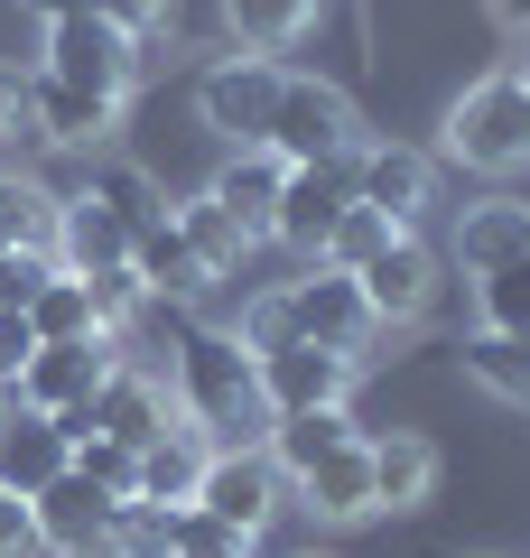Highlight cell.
Masks as SVG:
<instances>
[{"mask_svg": "<svg viewBox=\"0 0 530 558\" xmlns=\"http://www.w3.org/2000/svg\"><path fill=\"white\" fill-rule=\"evenodd\" d=\"M456 270L466 279H493V270H511V260H530V205L521 196H474L466 215H456Z\"/></svg>", "mask_w": 530, "mask_h": 558, "instance_id": "9a60e30c", "label": "cell"}, {"mask_svg": "<svg viewBox=\"0 0 530 558\" xmlns=\"http://www.w3.org/2000/svg\"><path fill=\"white\" fill-rule=\"evenodd\" d=\"M205 196L224 205V215L242 223L252 242H270V205H279V159L270 149H224V168H215V186Z\"/></svg>", "mask_w": 530, "mask_h": 558, "instance_id": "603a6c76", "label": "cell"}, {"mask_svg": "<svg viewBox=\"0 0 530 558\" xmlns=\"http://www.w3.org/2000/svg\"><path fill=\"white\" fill-rule=\"evenodd\" d=\"M456 354H466L474 391H493L503 410H530V336H493V326H474Z\"/></svg>", "mask_w": 530, "mask_h": 558, "instance_id": "d4e9b609", "label": "cell"}, {"mask_svg": "<svg viewBox=\"0 0 530 558\" xmlns=\"http://www.w3.org/2000/svg\"><path fill=\"white\" fill-rule=\"evenodd\" d=\"M121 363V336H94V344H38L20 373V400L28 410H75V400H94L103 381H112Z\"/></svg>", "mask_w": 530, "mask_h": 558, "instance_id": "5bb4252c", "label": "cell"}, {"mask_svg": "<svg viewBox=\"0 0 530 558\" xmlns=\"http://www.w3.org/2000/svg\"><path fill=\"white\" fill-rule=\"evenodd\" d=\"M353 205V159H316V168H279V205H270V242L289 252H326L335 215Z\"/></svg>", "mask_w": 530, "mask_h": 558, "instance_id": "9c48e42d", "label": "cell"}, {"mask_svg": "<svg viewBox=\"0 0 530 558\" xmlns=\"http://www.w3.org/2000/svg\"><path fill=\"white\" fill-rule=\"evenodd\" d=\"M112 549L121 558H177V502H121L112 512Z\"/></svg>", "mask_w": 530, "mask_h": 558, "instance_id": "4dcf8cb0", "label": "cell"}, {"mask_svg": "<svg viewBox=\"0 0 530 558\" xmlns=\"http://www.w3.org/2000/svg\"><path fill=\"white\" fill-rule=\"evenodd\" d=\"M298 558H326V549H298Z\"/></svg>", "mask_w": 530, "mask_h": 558, "instance_id": "bcb514c9", "label": "cell"}, {"mask_svg": "<svg viewBox=\"0 0 530 558\" xmlns=\"http://www.w3.org/2000/svg\"><path fill=\"white\" fill-rule=\"evenodd\" d=\"M279 84H289L279 57H215L205 84H196L205 131H215L224 149H261V140H270V112H279Z\"/></svg>", "mask_w": 530, "mask_h": 558, "instance_id": "8992f818", "label": "cell"}, {"mask_svg": "<svg viewBox=\"0 0 530 558\" xmlns=\"http://www.w3.org/2000/svg\"><path fill=\"white\" fill-rule=\"evenodd\" d=\"M392 233H400L392 215H373V205H345V215H335V233H326V252H316V260L353 279V270H363V260H373V252H382Z\"/></svg>", "mask_w": 530, "mask_h": 558, "instance_id": "1f68e13d", "label": "cell"}, {"mask_svg": "<svg viewBox=\"0 0 530 558\" xmlns=\"http://www.w3.org/2000/svg\"><path fill=\"white\" fill-rule=\"evenodd\" d=\"M279 299H289V326H298L308 344H335V354H363V344L382 336V326H373V307H363V289H353L345 270H326V260H316L308 279H289Z\"/></svg>", "mask_w": 530, "mask_h": 558, "instance_id": "30bf717a", "label": "cell"}, {"mask_svg": "<svg viewBox=\"0 0 530 558\" xmlns=\"http://www.w3.org/2000/svg\"><path fill=\"white\" fill-rule=\"evenodd\" d=\"M28 326H38V344H94V336H103L94 289H84L75 270H47V289L28 299Z\"/></svg>", "mask_w": 530, "mask_h": 558, "instance_id": "83f0119b", "label": "cell"}, {"mask_svg": "<svg viewBox=\"0 0 530 558\" xmlns=\"http://www.w3.org/2000/svg\"><path fill=\"white\" fill-rule=\"evenodd\" d=\"M121 260H131V223L75 186L57 205V270H121Z\"/></svg>", "mask_w": 530, "mask_h": 558, "instance_id": "44dd1931", "label": "cell"}, {"mask_svg": "<svg viewBox=\"0 0 530 558\" xmlns=\"http://www.w3.org/2000/svg\"><path fill=\"white\" fill-rule=\"evenodd\" d=\"M279 168H316V159H353L363 149V121H353L345 84L326 75H289L279 84V112H270V140H261Z\"/></svg>", "mask_w": 530, "mask_h": 558, "instance_id": "3957f363", "label": "cell"}, {"mask_svg": "<svg viewBox=\"0 0 530 558\" xmlns=\"http://www.w3.org/2000/svg\"><path fill=\"white\" fill-rule=\"evenodd\" d=\"M131 279L158 307H196L205 289H215V270H205V260L186 252V233H177V215H158L149 233H131Z\"/></svg>", "mask_w": 530, "mask_h": 558, "instance_id": "2e32d148", "label": "cell"}, {"mask_svg": "<svg viewBox=\"0 0 530 558\" xmlns=\"http://www.w3.org/2000/svg\"><path fill=\"white\" fill-rule=\"evenodd\" d=\"M363 447H373V502L382 512H419L437 494V475H447L419 428H363Z\"/></svg>", "mask_w": 530, "mask_h": 558, "instance_id": "e0dca14e", "label": "cell"}, {"mask_svg": "<svg viewBox=\"0 0 530 558\" xmlns=\"http://www.w3.org/2000/svg\"><path fill=\"white\" fill-rule=\"evenodd\" d=\"M511 65H521V84H530V57H511Z\"/></svg>", "mask_w": 530, "mask_h": 558, "instance_id": "f6af8a7d", "label": "cell"}, {"mask_svg": "<svg viewBox=\"0 0 530 558\" xmlns=\"http://www.w3.org/2000/svg\"><path fill=\"white\" fill-rule=\"evenodd\" d=\"M94 10H103V20H112V28H131L140 47H149L158 28H177V0H94Z\"/></svg>", "mask_w": 530, "mask_h": 558, "instance_id": "ab89813d", "label": "cell"}, {"mask_svg": "<svg viewBox=\"0 0 530 558\" xmlns=\"http://www.w3.org/2000/svg\"><path fill=\"white\" fill-rule=\"evenodd\" d=\"M65 465H75V447L57 438V418L28 410L20 391H0V494H38V484H57Z\"/></svg>", "mask_w": 530, "mask_h": 558, "instance_id": "4fadbf2b", "label": "cell"}, {"mask_svg": "<svg viewBox=\"0 0 530 558\" xmlns=\"http://www.w3.org/2000/svg\"><path fill=\"white\" fill-rule=\"evenodd\" d=\"M168 391H177V418H186L205 447H261V438H270L261 363L242 354L224 326H186V336H177V354H168Z\"/></svg>", "mask_w": 530, "mask_h": 558, "instance_id": "6da1fadb", "label": "cell"}, {"mask_svg": "<svg viewBox=\"0 0 530 558\" xmlns=\"http://www.w3.org/2000/svg\"><path fill=\"white\" fill-rule=\"evenodd\" d=\"M28 102H38V65L0 57V140H28Z\"/></svg>", "mask_w": 530, "mask_h": 558, "instance_id": "8d00e7d4", "label": "cell"}, {"mask_svg": "<svg viewBox=\"0 0 530 558\" xmlns=\"http://www.w3.org/2000/svg\"><path fill=\"white\" fill-rule=\"evenodd\" d=\"M177 558H261V539L224 531V521H205L196 502H177Z\"/></svg>", "mask_w": 530, "mask_h": 558, "instance_id": "d590c367", "label": "cell"}, {"mask_svg": "<svg viewBox=\"0 0 530 558\" xmlns=\"http://www.w3.org/2000/svg\"><path fill=\"white\" fill-rule=\"evenodd\" d=\"M503 10V28H530V0H493Z\"/></svg>", "mask_w": 530, "mask_h": 558, "instance_id": "ee69618b", "label": "cell"}, {"mask_svg": "<svg viewBox=\"0 0 530 558\" xmlns=\"http://www.w3.org/2000/svg\"><path fill=\"white\" fill-rule=\"evenodd\" d=\"M47 270H57L47 252H0V307H28L47 289Z\"/></svg>", "mask_w": 530, "mask_h": 558, "instance_id": "f35d334b", "label": "cell"}, {"mask_svg": "<svg viewBox=\"0 0 530 558\" xmlns=\"http://www.w3.org/2000/svg\"><path fill=\"white\" fill-rule=\"evenodd\" d=\"M233 344L242 354H279V344H298V326H289V299H279V289H252V299H242V326H233Z\"/></svg>", "mask_w": 530, "mask_h": 558, "instance_id": "836d02e7", "label": "cell"}, {"mask_svg": "<svg viewBox=\"0 0 530 558\" xmlns=\"http://www.w3.org/2000/svg\"><path fill=\"white\" fill-rule=\"evenodd\" d=\"M158 428H177V391H168V373H158V363H112V381L94 391V438H121V447L140 457Z\"/></svg>", "mask_w": 530, "mask_h": 558, "instance_id": "7c38bea8", "label": "cell"}, {"mask_svg": "<svg viewBox=\"0 0 530 558\" xmlns=\"http://www.w3.org/2000/svg\"><path fill=\"white\" fill-rule=\"evenodd\" d=\"M0 558H47V539H38V521H28L20 494H0Z\"/></svg>", "mask_w": 530, "mask_h": 558, "instance_id": "60d3db41", "label": "cell"}, {"mask_svg": "<svg viewBox=\"0 0 530 558\" xmlns=\"http://www.w3.org/2000/svg\"><path fill=\"white\" fill-rule=\"evenodd\" d=\"M289 494L308 502L316 521H373V512H382V502H373V447L353 438V447H335V457H316Z\"/></svg>", "mask_w": 530, "mask_h": 558, "instance_id": "ffe728a7", "label": "cell"}, {"mask_svg": "<svg viewBox=\"0 0 530 558\" xmlns=\"http://www.w3.org/2000/svg\"><path fill=\"white\" fill-rule=\"evenodd\" d=\"M112 131H121V102L75 94V84L38 75V102H28V140H57V149H84V159H94V149H103Z\"/></svg>", "mask_w": 530, "mask_h": 558, "instance_id": "d6986e66", "label": "cell"}, {"mask_svg": "<svg viewBox=\"0 0 530 558\" xmlns=\"http://www.w3.org/2000/svg\"><path fill=\"white\" fill-rule=\"evenodd\" d=\"M20 10H28V20H47V28H57V20H84L94 0H20Z\"/></svg>", "mask_w": 530, "mask_h": 558, "instance_id": "b9f144b4", "label": "cell"}, {"mask_svg": "<svg viewBox=\"0 0 530 558\" xmlns=\"http://www.w3.org/2000/svg\"><path fill=\"white\" fill-rule=\"evenodd\" d=\"M0 252H10V242H0Z\"/></svg>", "mask_w": 530, "mask_h": 558, "instance_id": "7dc6e473", "label": "cell"}, {"mask_svg": "<svg viewBox=\"0 0 530 558\" xmlns=\"http://www.w3.org/2000/svg\"><path fill=\"white\" fill-rule=\"evenodd\" d=\"M353 438H363V428H353V410H279L270 438H261V457L298 484L316 457H335V447H353Z\"/></svg>", "mask_w": 530, "mask_h": 558, "instance_id": "7402d4cb", "label": "cell"}, {"mask_svg": "<svg viewBox=\"0 0 530 558\" xmlns=\"http://www.w3.org/2000/svg\"><path fill=\"white\" fill-rule=\"evenodd\" d=\"M205 475V438L177 418V428H158L149 447H140V502H186Z\"/></svg>", "mask_w": 530, "mask_h": 558, "instance_id": "4316f807", "label": "cell"}, {"mask_svg": "<svg viewBox=\"0 0 530 558\" xmlns=\"http://www.w3.org/2000/svg\"><path fill=\"white\" fill-rule=\"evenodd\" d=\"M168 215H177V233H186V252H196L205 270H215V289H224V279H242V260L261 252V242L242 233V223L224 215L215 196H186V205H168Z\"/></svg>", "mask_w": 530, "mask_h": 558, "instance_id": "cb8c5ba5", "label": "cell"}, {"mask_svg": "<svg viewBox=\"0 0 530 558\" xmlns=\"http://www.w3.org/2000/svg\"><path fill=\"white\" fill-rule=\"evenodd\" d=\"M57 558H121V549H112V531H103V539H75V549H57Z\"/></svg>", "mask_w": 530, "mask_h": 558, "instance_id": "7bdbcfd3", "label": "cell"}, {"mask_svg": "<svg viewBox=\"0 0 530 558\" xmlns=\"http://www.w3.org/2000/svg\"><path fill=\"white\" fill-rule=\"evenodd\" d=\"M437 140H447V159H456V168H484V178L530 168V84H521V65H493V75H474L466 94L447 102Z\"/></svg>", "mask_w": 530, "mask_h": 558, "instance_id": "7a4b0ae2", "label": "cell"}, {"mask_svg": "<svg viewBox=\"0 0 530 558\" xmlns=\"http://www.w3.org/2000/svg\"><path fill=\"white\" fill-rule=\"evenodd\" d=\"M140 65H149V57H140V38H131V28H112L103 10L57 20V28H47V47H38V75L75 84V94H103V102H131Z\"/></svg>", "mask_w": 530, "mask_h": 558, "instance_id": "277c9868", "label": "cell"}, {"mask_svg": "<svg viewBox=\"0 0 530 558\" xmlns=\"http://www.w3.org/2000/svg\"><path fill=\"white\" fill-rule=\"evenodd\" d=\"M75 475H94L112 502H131V494H140V457H131L121 438H75Z\"/></svg>", "mask_w": 530, "mask_h": 558, "instance_id": "e575fe53", "label": "cell"}, {"mask_svg": "<svg viewBox=\"0 0 530 558\" xmlns=\"http://www.w3.org/2000/svg\"><path fill=\"white\" fill-rule=\"evenodd\" d=\"M84 196H94V205H112V215L131 223V233H149V223L168 215V186H158L140 159H103V149H94V168H84Z\"/></svg>", "mask_w": 530, "mask_h": 558, "instance_id": "484cf974", "label": "cell"}, {"mask_svg": "<svg viewBox=\"0 0 530 558\" xmlns=\"http://www.w3.org/2000/svg\"><path fill=\"white\" fill-rule=\"evenodd\" d=\"M353 205H373L400 233H419V215L437 205V159L410 149V140H363L353 149Z\"/></svg>", "mask_w": 530, "mask_h": 558, "instance_id": "52a82bcc", "label": "cell"}, {"mask_svg": "<svg viewBox=\"0 0 530 558\" xmlns=\"http://www.w3.org/2000/svg\"><path fill=\"white\" fill-rule=\"evenodd\" d=\"M196 502L205 521H224V531H242V539H261L279 512H289V475H279L261 447H205V475H196Z\"/></svg>", "mask_w": 530, "mask_h": 558, "instance_id": "5b68a950", "label": "cell"}, {"mask_svg": "<svg viewBox=\"0 0 530 558\" xmlns=\"http://www.w3.org/2000/svg\"><path fill=\"white\" fill-rule=\"evenodd\" d=\"M316 10H326V0H224V20H233V38L252 47V57L298 47V38L316 28Z\"/></svg>", "mask_w": 530, "mask_h": 558, "instance_id": "f1b7e54d", "label": "cell"}, {"mask_svg": "<svg viewBox=\"0 0 530 558\" xmlns=\"http://www.w3.org/2000/svg\"><path fill=\"white\" fill-rule=\"evenodd\" d=\"M112 512H121V502L103 494L94 475H75V465H65L57 484H38V494H28V521H38L47 558H57V549H75V539H103V531H112Z\"/></svg>", "mask_w": 530, "mask_h": 558, "instance_id": "ac0fdd59", "label": "cell"}, {"mask_svg": "<svg viewBox=\"0 0 530 558\" xmlns=\"http://www.w3.org/2000/svg\"><path fill=\"white\" fill-rule=\"evenodd\" d=\"M437 270H447V260H437L419 233H392L363 270H353V289H363L373 326H419V317L437 307Z\"/></svg>", "mask_w": 530, "mask_h": 558, "instance_id": "ba28073f", "label": "cell"}, {"mask_svg": "<svg viewBox=\"0 0 530 558\" xmlns=\"http://www.w3.org/2000/svg\"><path fill=\"white\" fill-rule=\"evenodd\" d=\"M474 307H484L493 336H530V260H511V270L474 279Z\"/></svg>", "mask_w": 530, "mask_h": 558, "instance_id": "d6a6232c", "label": "cell"}, {"mask_svg": "<svg viewBox=\"0 0 530 558\" xmlns=\"http://www.w3.org/2000/svg\"><path fill=\"white\" fill-rule=\"evenodd\" d=\"M261 400L279 410H345L353 400V354H335V344H279V354H261Z\"/></svg>", "mask_w": 530, "mask_h": 558, "instance_id": "8fae6325", "label": "cell"}, {"mask_svg": "<svg viewBox=\"0 0 530 558\" xmlns=\"http://www.w3.org/2000/svg\"><path fill=\"white\" fill-rule=\"evenodd\" d=\"M28 354H38V326H28V307H0V391H20Z\"/></svg>", "mask_w": 530, "mask_h": 558, "instance_id": "74e56055", "label": "cell"}, {"mask_svg": "<svg viewBox=\"0 0 530 558\" xmlns=\"http://www.w3.org/2000/svg\"><path fill=\"white\" fill-rule=\"evenodd\" d=\"M57 186H38V178H0V242L10 252H47L57 260Z\"/></svg>", "mask_w": 530, "mask_h": 558, "instance_id": "f546056e", "label": "cell"}]
</instances>
